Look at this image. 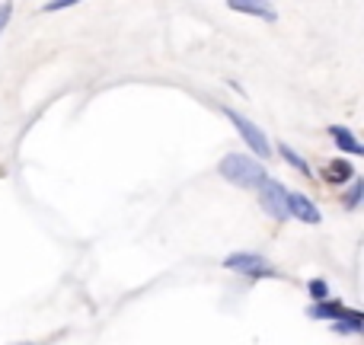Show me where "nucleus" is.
I'll return each instance as SVG.
<instances>
[{
    "instance_id": "nucleus-7",
    "label": "nucleus",
    "mask_w": 364,
    "mask_h": 345,
    "mask_svg": "<svg viewBox=\"0 0 364 345\" xmlns=\"http://www.w3.org/2000/svg\"><path fill=\"white\" fill-rule=\"evenodd\" d=\"M329 138L336 141L339 150H345V154H352V157H361V154H364L361 141H358L355 134L345 128V125H329Z\"/></svg>"
},
{
    "instance_id": "nucleus-10",
    "label": "nucleus",
    "mask_w": 364,
    "mask_h": 345,
    "mask_svg": "<svg viewBox=\"0 0 364 345\" xmlns=\"http://www.w3.org/2000/svg\"><path fill=\"white\" fill-rule=\"evenodd\" d=\"M342 310H345V304H342V300L319 298V304H313V307L307 310V317H313V320H332V317H339Z\"/></svg>"
},
{
    "instance_id": "nucleus-13",
    "label": "nucleus",
    "mask_w": 364,
    "mask_h": 345,
    "mask_svg": "<svg viewBox=\"0 0 364 345\" xmlns=\"http://www.w3.org/2000/svg\"><path fill=\"white\" fill-rule=\"evenodd\" d=\"M307 288H310V294H313L317 300H319V298H326V294H329V285H326L323 278H310Z\"/></svg>"
},
{
    "instance_id": "nucleus-8",
    "label": "nucleus",
    "mask_w": 364,
    "mask_h": 345,
    "mask_svg": "<svg viewBox=\"0 0 364 345\" xmlns=\"http://www.w3.org/2000/svg\"><path fill=\"white\" fill-rule=\"evenodd\" d=\"M329 323H332V333H364V317L358 310H342Z\"/></svg>"
},
{
    "instance_id": "nucleus-1",
    "label": "nucleus",
    "mask_w": 364,
    "mask_h": 345,
    "mask_svg": "<svg viewBox=\"0 0 364 345\" xmlns=\"http://www.w3.org/2000/svg\"><path fill=\"white\" fill-rule=\"evenodd\" d=\"M217 169H221V176H224L227 182H234V186H240V189H259L262 182L269 179V173L252 157H246V154H227Z\"/></svg>"
},
{
    "instance_id": "nucleus-4",
    "label": "nucleus",
    "mask_w": 364,
    "mask_h": 345,
    "mask_svg": "<svg viewBox=\"0 0 364 345\" xmlns=\"http://www.w3.org/2000/svg\"><path fill=\"white\" fill-rule=\"evenodd\" d=\"M224 265L230 272H240V275H246V278L275 275V272H271V265L262 259L259 252H234V256H227V259H224Z\"/></svg>"
},
{
    "instance_id": "nucleus-3",
    "label": "nucleus",
    "mask_w": 364,
    "mask_h": 345,
    "mask_svg": "<svg viewBox=\"0 0 364 345\" xmlns=\"http://www.w3.org/2000/svg\"><path fill=\"white\" fill-rule=\"evenodd\" d=\"M284 195H288V189L281 186V182H275L271 176L259 186V205L271 221H288V202H284Z\"/></svg>"
},
{
    "instance_id": "nucleus-9",
    "label": "nucleus",
    "mask_w": 364,
    "mask_h": 345,
    "mask_svg": "<svg viewBox=\"0 0 364 345\" xmlns=\"http://www.w3.org/2000/svg\"><path fill=\"white\" fill-rule=\"evenodd\" d=\"M352 176H355V167H352L348 160H329L326 169H323V179H326V182H339V186L348 182Z\"/></svg>"
},
{
    "instance_id": "nucleus-6",
    "label": "nucleus",
    "mask_w": 364,
    "mask_h": 345,
    "mask_svg": "<svg viewBox=\"0 0 364 345\" xmlns=\"http://www.w3.org/2000/svg\"><path fill=\"white\" fill-rule=\"evenodd\" d=\"M227 7L236 10V13H246V16L265 19V23H275V19H278V10L271 7L269 0H227Z\"/></svg>"
},
{
    "instance_id": "nucleus-12",
    "label": "nucleus",
    "mask_w": 364,
    "mask_h": 345,
    "mask_svg": "<svg viewBox=\"0 0 364 345\" xmlns=\"http://www.w3.org/2000/svg\"><path fill=\"white\" fill-rule=\"evenodd\" d=\"M361 195H364V182L352 176V189L345 192V205L348 208H358V205H361Z\"/></svg>"
},
{
    "instance_id": "nucleus-15",
    "label": "nucleus",
    "mask_w": 364,
    "mask_h": 345,
    "mask_svg": "<svg viewBox=\"0 0 364 345\" xmlns=\"http://www.w3.org/2000/svg\"><path fill=\"white\" fill-rule=\"evenodd\" d=\"M10 16H13V0H7V3H0V36H3V29H7Z\"/></svg>"
},
{
    "instance_id": "nucleus-11",
    "label": "nucleus",
    "mask_w": 364,
    "mask_h": 345,
    "mask_svg": "<svg viewBox=\"0 0 364 345\" xmlns=\"http://www.w3.org/2000/svg\"><path fill=\"white\" fill-rule=\"evenodd\" d=\"M278 154H281V160H284V163H288V167H294L300 173V176H313V169H310V163L304 157H300L298 150L294 147H288V144H284V141H281L278 144Z\"/></svg>"
},
{
    "instance_id": "nucleus-5",
    "label": "nucleus",
    "mask_w": 364,
    "mask_h": 345,
    "mask_svg": "<svg viewBox=\"0 0 364 345\" xmlns=\"http://www.w3.org/2000/svg\"><path fill=\"white\" fill-rule=\"evenodd\" d=\"M284 202H288V215H294L298 221H304V224H319V221H323L319 208L313 205L304 192H288V195H284Z\"/></svg>"
},
{
    "instance_id": "nucleus-2",
    "label": "nucleus",
    "mask_w": 364,
    "mask_h": 345,
    "mask_svg": "<svg viewBox=\"0 0 364 345\" xmlns=\"http://www.w3.org/2000/svg\"><path fill=\"white\" fill-rule=\"evenodd\" d=\"M224 115L230 119V125H234L236 131H240V138L246 141V147L252 150V154H259V157H271V147H269V138L262 134L259 125H252L246 115H240L236 109H224Z\"/></svg>"
},
{
    "instance_id": "nucleus-14",
    "label": "nucleus",
    "mask_w": 364,
    "mask_h": 345,
    "mask_svg": "<svg viewBox=\"0 0 364 345\" xmlns=\"http://www.w3.org/2000/svg\"><path fill=\"white\" fill-rule=\"evenodd\" d=\"M77 3H80V0H48L45 7V13H58V10H67V7H77Z\"/></svg>"
}]
</instances>
